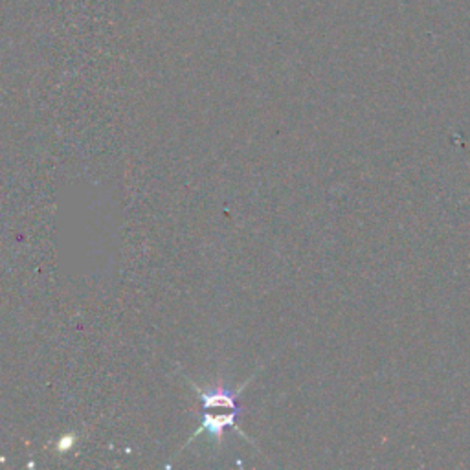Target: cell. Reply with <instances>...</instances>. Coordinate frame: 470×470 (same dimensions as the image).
<instances>
[{
    "mask_svg": "<svg viewBox=\"0 0 470 470\" xmlns=\"http://www.w3.org/2000/svg\"><path fill=\"white\" fill-rule=\"evenodd\" d=\"M256 377H258V373H254L251 378L244 380L237 390H228L227 386H223V384L215 386V388L203 390V388H199V386L195 382H189V384L193 386V390H195L199 394L204 410H220V408H225V410H239L237 404H235L237 399H239V395L244 392L246 386L251 384Z\"/></svg>",
    "mask_w": 470,
    "mask_h": 470,
    "instance_id": "1",
    "label": "cell"
},
{
    "mask_svg": "<svg viewBox=\"0 0 470 470\" xmlns=\"http://www.w3.org/2000/svg\"><path fill=\"white\" fill-rule=\"evenodd\" d=\"M239 411H241V410H230V411H227V413H213V416H211V413H206L204 419H203V426L197 428V432L191 435L189 441H193V439H195V437H197L199 434H203V432H208L211 437L217 439V443L220 445V443H223V435H225V432H227L228 428H234L239 435H243V437L248 441V443L256 447V443L252 441V437H251V435H246V434L237 426V423H235V418L239 416Z\"/></svg>",
    "mask_w": 470,
    "mask_h": 470,
    "instance_id": "2",
    "label": "cell"
}]
</instances>
